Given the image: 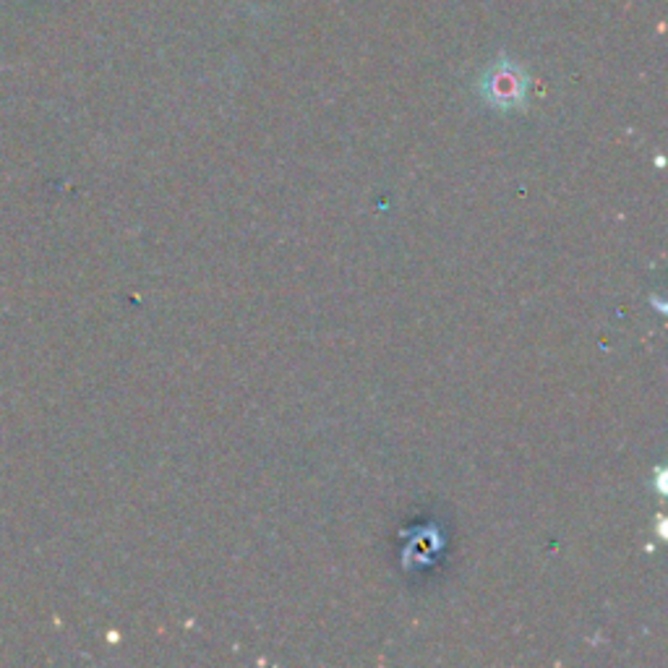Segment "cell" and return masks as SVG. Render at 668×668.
Listing matches in <instances>:
<instances>
[{"instance_id": "obj_1", "label": "cell", "mask_w": 668, "mask_h": 668, "mask_svg": "<svg viewBox=\"0 0 668 668\" xmlns=\"http://www.w3.org/2000/svg\"><path fill=\"white\" fill-rule=\"evenodd\" d=\"M480 92L497 108H517L525 99V76L514 65H497L480 84Z\"/></svg>"}]
</instances>
